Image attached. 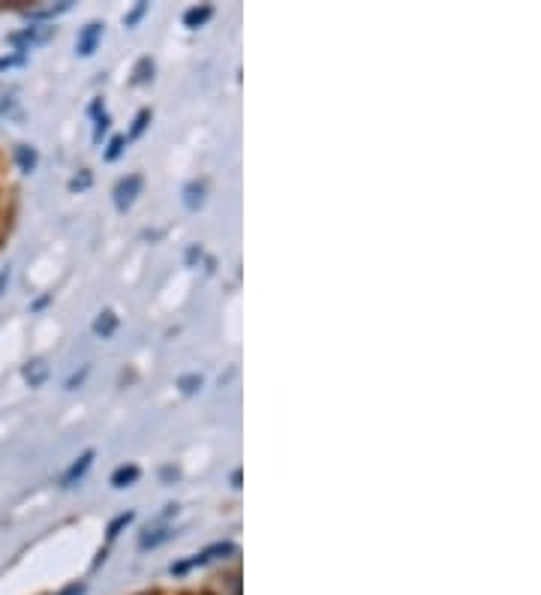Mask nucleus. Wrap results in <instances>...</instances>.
<instances>
[{
  "mask_svg": "<svg viewBox=\"0 0 541 595\" xmlns=\"http://www.w3.org/2000/svg\"><path fill=\"white\" fill-rule=\"evenodd\" d=\"M142 190H145V178H142L139 172H130V175L121 178V181L115 184V190H112L115 208H118L121 214H127V211L136 205V199L142 196Z\"/></svg>",
  "mask_w": 541,
  "mask_h": 595,
  "instance_id": "1",
  "label": "nucleus"
},
{
  "mask_svg": "<svg viewBox=\"0 0 541 595\" xmlns=\"http://www.w3.org/2000/svg\"><path fill=\"white\" fill-rule=\"evenodd\" d=\"M103 37H106V25H103V22H88V25L79 31V40H76V55H79V58H91V55L100 49Z\"/></svg>",
  "mask_w": 541,
  "mask_h": 595,
  "instance_id": "2",
  "label": "nucleus"
},
{
  "mask_svg": "<svg viewBox=\"0 0 541 595\" xmlns=\"http://www.w3.org/2000/svg\"><path fill=\"white\" fill-rule=\"evenodd\" d=\"M94 457H97V454H94L91 448H88V451H82V454H79V457L70 463V469L61 475V487H64V490H73V487H76V484H79V481L88 475V469H91Z\"/></svg>",
  "mask_w": 541,
  "mask_h": 595,
  "instance_id": "3",
  "label": "nucleus"
},
{
  "mask_svg": "<svg viewBox=\"0 0 541 595\" xmlns=\"http://www.w3.org/2000/svg\"><path fill=\"white\" fill-rule=\"evenodd\" d=\"M52 34H55V28H49V25H34V28H25L22 34H16L13 43L22 46V52H28L31 46H43Z\"/></svg>",
  "mask_w": 541,
  "mask_h": 595,
  "instance_id": "4",
  "label": "nucleus"
},
{
  "mask_svg": "<svg viewBox=\"0 0 541 595\" xmlns=\"http://www.w3.org/2000/svg\"><path fill=\"white\" fill-rule=\"evenodd\" d=\"M211 19H214V7H211V4H196V7H190V10L184 13V28L199 31V28H205Z\"/></svg>",
  "mask_w": 541,
  "mask_h": 595,
  "instance_id": "5",
  "label": "nucleus"
},
{
  "mask_svg": "<svg viewBox=\"0 0 541 595\" xmlns=\"http://www.w3.org/2000/svg\"><path fill=\"white\" fill-rule=\"evenodd\" d=\"M139 478H142V469H139L136 463H121V466L112 472V487H115V490H127V487H133Z\"/></svg>",
  "mask_w": 541,
  "mask_h": 595,
  "instance_id": "6",
  "label": "nucleus"
},
{
  "mask_svg": "<svg viewBox=\"0 0 541 595\" xmlns=\"http://www.w3.org/2000/svg\"><path fill=\"white\" fill-rule=\"evenodd\" d=\"M205 199H208V184H205V181H190V184L184 187V205H187L190 211H199V208L205 205Z\"/></svg>",
  "mask_w": 541,
  "mask_h": 595,
  "instance_id": "7",
  "label": "nucleus"
},
{
  "mask_svg": "<svg viewBox=\"0 0 541 595\" xmlns=\"http://www.w3.org/2000/svg\"><path fill=\"white\" fill-rule=\"evenodd\" d=\"M118 325H121V322H118V316H115L112 310H103V313L94 319V325H91V328H94V334H97L100 340H112V337H115V331H118Z\"/></svg>",
  "mask_w": 541,
  "mask_h": 595,
  "instance_id": "8",
  "label": "nucleus"
},
{
  "mask_svg": "<svg viewBox=\"0 0 541 595\" xmlns=\"http://www.w3.org/2000/svg\"><path fill=\"white\" fill-rule=\"evenodd\" d=\"M22 376H25V382H28L31 388H40V385L49 379V364H46L43 358H34V361H28V364H25Z\"/></svg>",
  "mask_w": 541,
  "mask_h": 595,
  "instance_id": "9",
  "label": "nucleus"
},
{
  "mask_svg": "<svg viewBox=\"0 0 541 595\" xmlns=\"http://www.w3.org/2000/svg\"><path fill=\"white\" fill-rule=\"evenodd\" d=\"M148 82H154V61L145 55V58H139L136 67H133L130 85H133V88H142V85H148Z\"/></svg>",
  "mask_w": 541,
  "mask_h": 595,
  "instance_id": "10",
  "label": "nucleus"
},
{
  "mask_svg": "<svg viewBox=\"0 0 541 595\" xmlns=\"http://www.w3.org/2000/svg\"><path fill=\"white\" fill-rule=\"evenodd\" d=\"M16 163H19V169H22L25 175H31V172L37 169V163H40L37 148H31V145H19V148H16Z\"/></svg>",
  "mask_w": 541,
  "mask_h": 595,
  "instance_id": "11",
  "label": "nucleus"
},
{
  "mask_svg": "<svg viewBox=\"0 0 541 595\" xmlns=\"http://www.w3.org/2000/svg\"><path fill=\"white\" fill-rule=\"evenodd\" d=\"M172 535H175V532H172L169 526H163V529H151V526H148V529L142 532V538H139V547H142V550H148V547H157V544L169 541Z\"/></svg>",
  "mask_w": 541,
  "mask_h": 595,
  "instance_id": "12",
  "label": "nucleus"
},
{
  "mask_svg": "<svg viewBox=\"0 0 541 595\" xmlns=\"http://www.w3.org/2000/svg\"><path fill=\"white\" fill-rule=\"evenodd\" d=\"M70 10V0H64V4H58V7H37V10H28L25 16L31 19V22H49V19H55V16H64Z\"/></svg>",
  "mask_w": 541,
  "mask_h": 595,
  "instance_id": "13",
  "label": "nucleus"
},
{
  "mask_svg": "<svg viewBox=\"0 0 541 595\" xmlns=\"http://www.w3.org/2000/svg\"><path fill=\"white\" fill-rule=\"evenodd\" d=\"M151 118H154V112L151 109H142L136 118H133V127H130V133H127V142H133V139H139L145 130H148V124H151Z\"/></svg>",
  "mask_w": 541,
  "mask_h": 595,
  "instance_id": "14",
  "label": "nucleus"
},
{
  "mask_svg": "<svg viewBox=\"0 0 541 595\" xmlns=\"http://www.w3.org/2000/svg\"><path fill=\"white\" fill-rule=\"evenodd\" d=\"M124 151H127V136H115V139L106 145L103 160H106V163H115V160H121V157H124Z\"/></svg>",
  "mask_w": 541,
  "mask_h": 595,
  "instance_id": "15",
  "label": "nucleus"
},
{
  "mask_svg": "<svg viewBox=\"0 0 541 595\" xmlns=\"http://www.w3.org/2000/svg\"><path fill=\"white\" fill-rule=\"evenodd\" d=\"M133 517H136L133 511H121V514H118V517H115V520L109 523V529H106L109 541H115V538H118V535H121V532H124V529H127L130 523H133Z\"/></svg>",
  "mask_w": 541,
  "mask_h": 595,
  "instance_id": "16",
  "label": "nucleus"
},
{
  "mask_svg": "<svg viewBox=\"0 0 541 595\" xmlns=\"http://www.w3.org/2000/svg\"><path fill=\"white\" fill-rule=\"evenodd\" d=\"M109 130H112V118H109V112L97 115V118H94V145H103V139L109 136Z\"/></svg>",
  "mask_w": 541,
  "mask_h": 595,
  "instance_id": "17",
  "label": "nucleus"
},
{
  "mask_svg": "<svg viewBox=\"0 0 541 595\" xmlns=\"http://www.w3.org/2000/svg\"><path fill=\"white\" fill-rule=\"evenodd\" d=\"M91 184H94V175H91V169H79V175L70 181V193H85Z\"/></svg>",
  "mask_w": 541,
  "mask_h": 595,
  "instance_id": "18",
  "label": "nucleus"
},
{
  "mask_svg": "<svg viewBox=\"0 0 541 595\" xmlns=\"http://www.w3.org/2000/svg\"><path fill=\"white\" fill-rule=\"evenodd\" d=\"M202 382H205V379H202L199 373H187V376L178 379V388H181L184 394H196V391L202 388Z\"/></svg>",
  "mask_w": 541,
  "mask_h": 595,
  "instance_id": "19",
  "label": "nucleus"
},
{
  "mask_svg": "<svg viewBox=\"0 0 541 595\" xmlns=\"http://www.w3.org/2000/svg\"><path fill=\"white\" fill-rule=\"evenodd\" d=\"M145 13H148V4H145V0H139V4L124 16V25H127V28H136V25L142 22V16H145Z\"/></svg>",
  "mask_w": 541,
  "mask_h": 595,
  "instance_id": "20",
  "label": "nucleus"
},
{
  "mask_svg": "<svg viewBox=\"0 0 541 595\" xmlns=\"http://www.w3.org/2000/svg\"><path fill=\"white\" fill-rule=\"evenodd\" d=\"M88 373H91V367H88V364H85V367H82L79 373H73V376L67 379V391H76V385H82Z\"/></svg>",
  "mask_w": 541,
  "mask_h": 595,
  "instance_id": "21",
  "label": "nucleus"
},
{
  "mask_svg": "<svg viewBox=\"0 0 541 595\" xmlns=\"http://www.w3.org/2000/svg\"><path fill=\"white\" fill-rule=\"evenodd\" d=\"M10 277H13V271H10V268L0 271V295H4V289L10 286Z\"/></svg>",
  "mask_w": 541,
  "mask_h": 595,
  "instance_id": "22",
  "label": "nucleus"
},
{
  "mask_svg": "<svg viewBox=\"0 0 541 595\" xmlns=\"http://www.w3.org/2000/svg\"><path fill=\"white\" fill-rule=\"evenodd\" d=\"M85 592V586L82 583H73V586H67V589H61L58 595H82Z\"/></svg>",
  "mask_w": 541,
  "mask_h": 595,
  "instance_id": "23",
  "label": "nucleus"
},
{
  "mask_svg": "<svg viewBox=\"0 0 541 595\" xmlns=\"http://www.w3.org/2000/svg\"><path fill=\"white\" fill-rule=\"evenodd\" d=\"M160 475H163V481H178V475H181V472H178V469H172V466H166Z\"/></svg>",
  "mask_w": 541,
  "mask_h": 595,
  "instance_id": "24",
  "label": "nucleus"
},
{
  "mask_svg": "<svg viewBox=\"0 0 541 595\" xmlns=\"http://www.w3.org/2000/svg\"><path fill=\"white\" fill-rule=\"evenodd\" d=\"M232 487H241V469L232 472Z\"/></svg>",
  "mask_w": 541,
  "mask_h": 595,
  "instance_id": "25",
  "label": "nucleus"
}]
</instances>
